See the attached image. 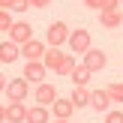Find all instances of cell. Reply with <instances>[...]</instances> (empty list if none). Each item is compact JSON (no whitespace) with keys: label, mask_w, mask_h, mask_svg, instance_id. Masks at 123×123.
Here are the masks:
<instances>
[{"label":"cell","mask_w":123,"mask_h":123,"mask_svg":"<svg viewBox=\"0 0 123 123\" xmlns=\"http://www.w3.org/2000/svg\"><path fill=\"white\" fill-rule=\"evenodd\" d=\"M90 78H93V72H90L84 63H78L75 69H72V84H75V87H87Z\"/></svg>","instance_id":"9a60e30c"},{"label":"cell","mask_w":123,"mask_h":123,"mask_svg":"<svg viewBox=\"0 0 123 123\" xmlns=\"http://www.w3.org/2000/svg\"><path fill=\"white\" fill-rule=\"evenodd\" d=\"M27 78H15V81L6 84V96H9V102H24V96H27Z\"/></svg>","instance_id":"ba28073f"},{"label":"cell","mask_w":123,"mask_h":123,"mask_svg":"<svg viewBox=\"0 0 123 123\" xmlns=\"http://www.w3.org/2000/svg\"><path fill=\"white\" fill-rule=\"evenodd\" d=\"M24 120H27L24 102H9V105H6V123H24Z\"/></svg>","instance_id":"8fae6325"},{"label":"cell","mask_w":123,"mask_h":123,"mask_svg":"<svg viewBox=\"0 0 123 123\" xmlns=\"http://www.w3.org/2000/svg\"><path fill=\"white\" fill-rule=\"evenodd\" d=\"M9 3L12 0H0V9H9Z\"/></svg>","instance_id":"4316f807"},{"label":"cell","mask_w":123,"mask_h":123,"mask_svg":"<svg viewBox=\"0 0 123 123\" xmlns=\"http://www.w3.org/2000/svg\"><path fill=\"white\" fill-rule=\"evenodd\" d=\"M30 9V0H12L9 3V12H15V15H21V12Z\"/></svg>","instance_id":"ffe728a7"},{"label":"cell","mask_w":123,"mask_h":123,"mask_svg":"<svg viewBox=\"0 0 123 123\" xmlns=\"http://www.w3.org/2000/svg\"><path fill=\"white\" fill-rule=\"evenodd\" d=\"M90 108H93V111H108V108H111L108 90H93V93H90Z\"/></svg>","instance_id":"5bb4252c"},{"label":"cell","mask_w":123,"mask_h":123,"mask_svg":"<svg viewBox=\"0 0 123 123\" xmlns=\"http://www.w3.org/2000/svg\"><path fill=\"white\" fill-rule=\"evenodd\" d=\"M6 36H9L15 45H24V42H30V39H33V27H30L27 21H15V24L9 27V33H6Z\"/></svg>","instance_id":"277c9868"},{"label":"cell","mask_w":123,"mask_h":123,"mask_svg":"<svg viewBox=\"0 0 123 123\" xmlns=\"http://www.w3.org/2000/svg\"><path fill=\"white\" fill-rule=\"evenodd\" d=\"M120 3H123V0H120Z\"/></svg>","instance_id":"f1b7e54d"},{"label":"cell","mask_w":123,"mask_h":123,"mask_svg":"<svg viewBox=\"0 0 123 123\" xmlns=\"http://www.w3.org/2000/svg\"><path fill=\"white\" fill-rule=\"evenodd\" d=\"M6 84H9V81H6V75L0 72V90H6Z\"/></svg>","instance_id":"d4e9b609"},{"label":"cell","mask_w":123,"mask_h":123,"mask_svg":"<svg viewBox=\"0 0 123 123\" xmlns=\"http://www.w3.org/2000/svg\"><path fill=\"white\" fill-rule=\"evenodd\" d=\"M84 3H87V9H96V12L105 9V3H102V0H84Z\"/></svg>","instance_id":"7402d4cb"},{"label":"cell","mask_w":123,"mask_h":123,"mask_svg":"<svg viewBox=\"0 0 123 123\" xmlns=\"http://www.w3.org/2000/svg\"><path fill=\"white\" fill-rule=\"evenodd\" d=\"M45 63H42V60H27V63H24V78H27L30 84H42L45 81Z\"/></svg>","instance_id":"5b68a950"},{"label":"cell","mask_w":123,"mask_h":123,"mask_svg":"<svg viewBox=\"0 0 123 123\" xmlns=\"http://www.w3.org/2000/svg\"><path fill=\"white\" fill-rule=\"evenodd\" d=\"M69 99H72L75 108H87L90 105V90L87 87H72V96H69Z\"/></svg>","instance_id":"e0dca14e"},{"label":"cell","mask_w":123,"mask_h":123,"mask_svg":"<svg viewBox=\"0 0 123 123\" xmlns=\"http://www.w3.org/2000/svg\"><path fill=\"white\" fill-rule=\"evenodd\" d=\"M84 66H87L90 72H99V69H105V66H108V57H105V51H99V48H90V51L84 54Z\"/></svg>","instance_id":"52a82bcc"},{"label":"cell","mask_w":123,"mask_h":123,"mask_svg":"<svg viewBox=\"0 0 123 123\" xmlns=\"http://www.w3.org/2000/svg\"><path fill=\"white\" fill-rule=\"evenodd\" d=\"M18 57H21V45H15L12 39L0 42V63H15Z\"/></svg>","instance_id":"9c48e42d"},{"label":"cell","mask_w":123,"mask_h":123,"mask_svg":"<svg viewBox=\"0 0 123 123\" xmlns=\"http://www.w3.org/2000/svg\"><path fill=\"white\" fill-rule=\"evenodd\" d=\"M105 123H123V111H105Z\"/></svg>","instance_id":"44dd1931"},{"label":"cell","mask_w":123,"mask_h":123,"mask_svg":"<svg viewBox=\"0 0 123 123\" xmlns=\"http://www.w3.org/2000/svg\"><path fill=\"white\" fill-rule=\"evenodd\" d=\"M45 51H48V45H45L42 39H30V42L21 45V57H24V60H42Z\"/></svg>","instance_id":"8992f818"},{"label":"cell","mask_w":123,"mask_h":123,"mask_svg":"<svg viewBox=\"0 0 123 123\" xmlns=\"http://www.w3.org/2000/svg\"><path fill=\"white\" fill-rule=\"evenodd\" d=\"M72 111H75L72 99H60V96H57V99L51 102V114H54L57 120H69V117H72Z\"/></svg>","instance_id":"30bf717a"},{"label":"cell","mask_w":123,"mask_h":123,"mask_svg":"<svg viewBox=\"0 0 123 123\" xmlns=\"http://www.w3.org/2000/svg\"><path fill=\"white\" fill-rule=\"evenodd\" d=\"M69 48H72L75 54H87L90 48H93V36H90L84 27L72 30V33H69Z\"/></svg>","instance_id":"7a4b0ae2"},{"label":"cell","mask_w":123,"mask_h":123,"mask_svg":"<svg viewBox=\"0 0 123 123\" xmlns=\"http://www.w3.org/2000/svg\"><path fill=\"white\" fill-rule=\"evenodd\" d=\"M69 33H72V30L66 27L63 21H54L51 27L45 30V42H48V45H51V48H60V45H63V42H69Z\"/></svg>","instance_id":"3957f363"},{"label":"cell","mask_w":123,"mask_h":123,"mask_svg":"<svg viewBox=\"0 0 123 123\" xmlns=\"http://www.w3.org/2000/svg\"><path fill=\"white\" fill-rule=\"evenodd\" d=\"M42 63H45V69L57 72V75H72V69H75V57L72 54H63L60 48H48L45 57H42Z\"/></svg>","instance_id":"6da1fadb"},{"label":"cell","mask_w":123,"mask_h":123,"mask_svg":"<svg viewBox=\"0 0 123 123\" xmlns=\"http://www.w3.org/2000/svg\"><path fill=\"white\" fill-rule=\"evenodd\" d=\"M15 24V18H12L9 9H0V33H9V27Z\"/></svg>","instance_id":"ac0fdd59"},{"label":"cell","mask_w":123,"mask_h":123,"mask_svg":"<svg viewBox=\"0 0 123 123\" xmlns=\"http://www.w3.org/2000/svg\"><path fill=\"white\" fill-rule=\"evenodd\" d=\"M48 105H33V108H27V120L24 123H48Z\"/></svg>","instance_id":"2e32d148"},{"label":"cell","mask_w":123,"mask_h":123,"mask_svg":"<svg viewBox=\"0 0 123 123\" xmlns=\"http://www.w3.org/2000/svg\"><path fill=\"white\" fill-rule=\"evenodd\" d=\"M57 123H69V120H57Z\"/></svg>","instance_id":"83f0119b"},{"label":"cell","mask_w":123,"mask_h":123,"mask_svg":"<svg viewBox=\"0 0 123 123\" xmlns=\"http://www.w3.org/2000/svg\"><path fill=\"white\" fill-rule=\"evenodd\" d=\"M108 99H111V102H120V105H123V84H108Z\"/></svg>","instance_id":"d6986e66"},{"label":"cell","mask_w":123,"mask_h":123,"mask_svg":"<svg viewBox=\"0 0 123 123\" xmlns=\"http://www.w3.org/2000/svg\"><path fill=\"white\" fill-rule=\"evenodd\" d=\"M54 99H57V90H54V84H45V81H42L39 87H36V105H51Z\"/></svg>","instance_id":"7c38bea8"},{"label":"cell","mask_w":123,"mask_h":123,"mask_svg":"<svg viewBox=\"0 0 123 123\" xmlns=\"http://www.w3.org/2000/svg\"><path fill=\"white\" fill-rule=\"evenodd\" d=\"M99 24H102V27H108V30H114V27H120V24H123V15H120L117 9H102V12H99Z\"/></svg>","instance_id":"4fadbf2b"},{"label":"cell","mask_w":123,"mask_h":123,"mask_svg":"<svg viewBox=\"0 0 123 123\" xmlns=\"http://www.w3.org/2000/svg\"><path fill=\"white\" fill-rule=\"evenodd\" d=\"M30 6L33 9H45V6H51V0H30Z\"/></svg>","instance_id":"603a6c76"},{"label":"cell","mask_w":123,"mask_h":123,"mask_svg":"<svg viewBox=\"0 0 123 123\" xmlns=\"http://www.w3.org/2000/svg\"><path fill=\"white\" fill-rule=\"evenodd\" d=\"M0 123H6V105H0Z\"/></svg>","instance_id":"484cf974"},{"label":"cell","mask_w":123,"mask_h":123,"mask_svg":"<svg viewBox=\"0 0 123 123\" xmlns=\"http://www.w3.org/2000/svg\"><path fill=\"white\" fill-rule=\"evenodd\" d=\"M102 3H105V9H117V6H120V0H102Z\"/></svg>","instance_id":"cb8c5ba5"}]
</instances>
